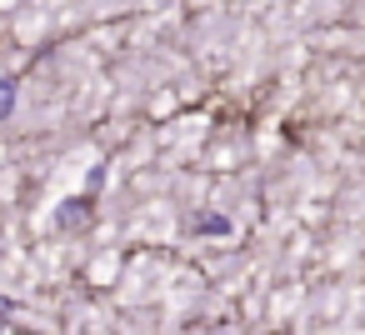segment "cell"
<instances>
[{
    "label": "cell",
    "instance_id": "6da1fadb",
    "mask_svg": "<svg viewBox=\"0 0 365 335\" xmlns=\"http://www.w3.org/2000/svg\"><path fill=\"white\" fill-rule=\"evenodd\" d=\"M56 220H61L66 230H71V225H86V220H91V195H81V200H66V210H61Z\"/></svg>",
    "mask_w": 365,
    "mask_h": 335
},
{
    "label": "cell",
    "instance_id": "7a4b0ae2",
    "mask_svg": "<svg viewBox=\"0 0 365 335\" xmlns=\"http://www.w3.org/2000/svg\"><path fill=\"white\" fill-rule=\"evenodd\" d=\"M11 110H16V81H11V76H0V120H6Z\"/></svg>",
    "mask_w": 365,
    "mask_h": 335
},
{
    "label": "cell",
    "instance_id": "3957f363",
    "mask_svg": "<svg viewBox=\"0 0 365 335\" xmlns=\"http://www.w3.org/2000/svg\"><path fill=\"white\" fill-rule=\"evenodd\" d=\"M195 230H205V235H225V230H230V220H225V215H200V220H195Z\"/></svg>",
    "mask_w": 365,
    "mask_h": 335
},
{
    "label": "cell",
    "instance_id": "277c9868",
    "mask_svg": "<svg viewBox=\"0 0 365 335\" xmlns=\"http://www.w3.org/2000/svg\"><path fill=\"white\" fill-rule=\"evenodd\" d=\"M6 315H11V305H0V330H6Z\"/></svg>",
    "mask_w": 365,
    "mask_h": 335
}]
</instances>
